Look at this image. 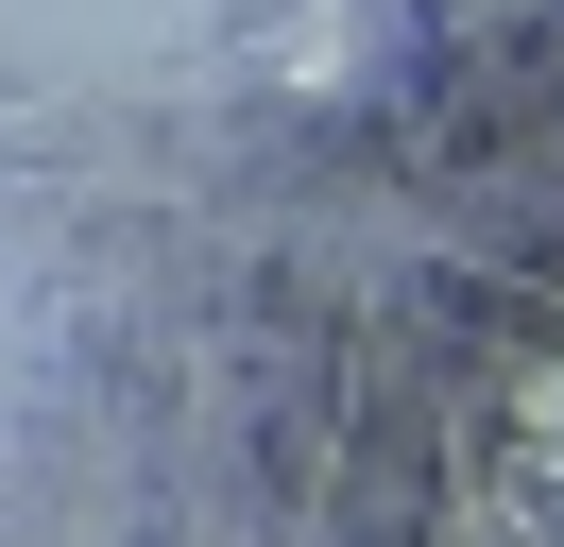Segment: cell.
I'll return each mask as SVG.
<instances>
[{
    "label": "cell",
    "mask_w": 564,
    "mask_h": 547,
    "mask_svg": "<svg viewBox=\"0 0 564 547\" xmlns=\"http://www.w3.org/2000/svg\"><path fill=\"white\" fill-rule=\"evenodd\" d=\"M479 18H564V0H479Z\"/></svg>",
    "instance_id": "6da1fadb"
}]
</instances>
